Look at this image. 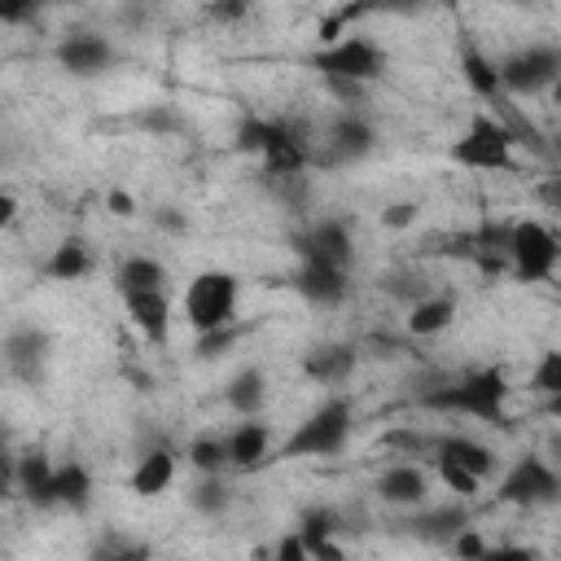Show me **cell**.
<instances>
[{
  "label": "cell",
  "instance_id": "bcb514c9",
  "mask_svg": "<svg viewBox=\"0 0 561 561\" xmlns=\"http://www.w3.org/2000/svg\"><path fill=\"white\" fill-rule=\"evenodd\" d=\"M508 4H535V0H508Z\"/></svg>",
  "mask_w": 561,
  "mask_h": 561
},
{
  "label": "cell",
  "instance_id": "9c48e42d",
  "mask_svg": "<svg viewBox=\"0 0 561 561\" xmlns=\"http://www.w3.org/2000/svg\"><path fill=\"white\" fill-rule=\"evenodd\" d=\"M500 75H504V92L508 96L548 92L557 83V75H561V48L557 44H522V48L500 57Z\"/></svg>",
  "mask_w": 561,
  "mask_h": 561
},
{
  "label": "cell",
  "instance_id": "52a82bcc",
  "mask_svg": "<svg viewBox=\"0 0 561 561\" xmlns=\"http://www.w3.org/2000/svg\"><path fill=\"white\" fill-rule=\"evenodd\" d=\"M504 263H508L513 280L543 285L561 267V237L543 219H513L504 228Z\"/></svg>",
  "mask_w": 561,
  "mask_h": 561
},
{
  "label": "cell",
  "instance_id": "484cf974",
  "mask_svg": "<svg viewBox=\"0 0 561 561\" xmlns=\"http://www.w3.org/2000/svg\"><path fill=\"white\" fill-rule=\"evenodd\" d=\"M92 267H96V259H92V245H88L83 237H61V241L53 245V254L44 259V276H48V280H61V285L83 280Z\"/></svg>",
  "mask_w": 561,
  "mask_h": 561
},
{
  "label": "cell",
  "instance_id": "4dcf8cb0",
  "mask_svg": "<svg viewBox=\"0 0 561 561\" xmlns=\"http://www.w3.org/2000/svg\"><path fill=\"white\" fill-rule=\"evenodd\" d=\"M53 469H57V460H48L44 451H26V456H18V460L9 465V486H13L18 495L35 500V495L44 491V482L53 478Z\"/></svg>",
  "mask_w": 561,
  "mask_h": 561
},
{
  "label": "cell",
  "instance_id": "7402d4cb",
  "mask_svg": "<svg viewBox=\"0 0 561 561\" xmlns=\"http://www.w3.org/2000/svg\"><path fill=\"white\" fill-rule=\"evenodd\" d=\"M456 311L460 302L451 294H438V289H421L412 302H408V316H403V329L408 337H443L451 324H456Z\"/></svg>",
  "mask_w": 561,
  "mask_h": 561
},
{
  "label": "cell",
  "instance_id": "e575fe53",
  "mask_svg": "<svg viewBox=\"0 0 561 561\" xmlns=\"http://www.w3.org/2000/svg\"><path fill=\"white\" fill-rule=\"evenodd\" d=\"M447 552H451V557H491V543H486V539H482V530L469 522V526L447 543Z\"/></svg>",
  "mask_w": 561,
  "mask_h": 561
},
{
  "label": "cell",
  "instance_id": "5bb4252c",
  "mask_svg": "<svg viewBox=\"0 0 561 561\" xmlns=\"http://www.w3.org/2000/svg\"><path fill=\"white\" fill-rule=\"evenodd\" d=\"M294 245H298V259H316V263H333V267L355 263V228L337 215H324V219L307 224Z\"/></svg>",
  "mask_w": 561,
  "mask_h": 561
},
{
  "label": "cell",
  "instance_id": "1f68e13d",
  "mask_svg": "<svg viewBox=\"0 0 561 561\" xmlns=\"http://www.w3.org/2000/svg\"><path fill=\"white\" fill-rule=\"evenodd\" d=\"M430 469H434V478H438L451 495H460V500H478V495H482V486H486V478H478V473H469L465 465L443 460V456H434V460H430Z\"/></svg>",
  "mask_w": 561,
  "mask_h": 561
},
{
  "label": "cell",
  "instance_id": "ee69618b",
  "mask_svg": "<svg viewBox=\"0 0 561 561\" xmlns=\"http://www.w3.org/2000/svg\"><path fill=\"white\" fill-rule=\"evenodd\" d=\"M552 153H557V158H561V131H557V136H552Z\"/></svg>",
  "mask_w": 561,
  "mask_h": 561
},
{
  "label": "cell",
  "instance_id": "603a6c76",
  "mask_svg": "<svg viewBox=\"0 0 561 561\" xmlns=\"http://www.w3.org/2000/svg\"><path fill=\"white\" fill-rule=\"evenodd\" d=\"M456 66H460L465 88H469L478 101H500V96H508V92H504V75H500V57H491V53L478 48L473 39H465V44L456 48Z\"/></svg>",
  "mask_w": 561,
  "mask_h": 561
},
{
  "label": "cell",
  "instance_id": "3957f363",
  "mask_svg": "<svg viewBox=\"0 0 561 561\" xmlns=\"http://www.w3.org/2000/svg\"><path fill=\"white\" fill-rule=\"evenodd\" d=\"M508 377L500 368H473V373H460L456 381L430 390L421 403L430 412H443V416H465V421H482V425H500L504 421V408H508Z\"/></svg>",
  "mask_w": 561,
  "mask_h": 561
},
{
  "label": "cell",
  "instance_id": "7a4b0ae2",
  "mask_svg": "<svg viewBox=\"0 0 561 561\" xmlns=\"http://www.w3.org/2000/svg\"><path fill=\"white\" fill-rule=\"evenodd\" d=\"M355 430V408L346 394L329 390L311 412H302V421H294V430L276 443V460H324L337 456L351 443Z\"/></svg>",
  "mask_w": 561,
  "mask_h": 561
},
{
  "label": "cell",
  "instance_id": "7c38bea8",
  "mask_svg": "<svg viewBox=\"0 0 561 561\" xmlns=\"http://www.w3.org/2000/svg\"><path fill=\"white\" fill-rule=\"evenodd\" d=\"M123 311H127V324L149 342V346H167L171 342V324H175V302H171V289L158 285V289H123Z\"/></svg>",
  "mask_w": 561,
  "mask_h": 561
},
{
  "label": "cell",
  "instance_id": "d4e9b609",
  "mask_svg": "<svg viewBox=\"0 0 561 561\" xmlns=\"http://www.w3.org/2000/svg\"><path fill=\"white\" fill-rule=\"evenodd\" d=\"M267 394H272V390H267V373L254 368V364L237 368V373L228 377V386H224V403H228L237 416H263Z\"/></svg>",
  "mask_w": 561,
  "mask_h": 561
},
{
  "label": "cell",
  "instance_id": "83f0119b",
  "mask_svg": "<svg viewBox=\"0 0 561 561\" xmlns=\"http://www.w3.org/2000/svg\"><path fill=\"white\" fill-rule=\"evenodd\" d=\"M158 285H167V267H162V259H153V254H123L118 263H114V289L123 294V289H158Z\"/></svg>",
  "mask_w": 561,
  "mask_h": 561
},
{
  "label": "cell",
  "instance_id": "ab89813d",
  "mask_svg": "<svg viewBox=\"0 0 561 561\" xmlns=\"http://www.w3.org/2000/svg\"><path fill=\"white\" fill-rule=\"evenodd\" d=\"M543 456H548L552 465H561V421L548 430V438H543Z\"/></svg>",
  "mask_w": 561,
  "mask_h": 561
},
{
  "label": "cell",
  "instance_id": "cb8c5ba5",
  "mask_svg": "<svg viewBox=\"0 0 561 561\" xmlns=\"http://www.w3.org/2000/svg\"><path fill=\"white\" fill-rule=\"evenodd\" d=\"M434 456L456 460V465H465V469L478 473V478H495V473H500V456L491 451V443H482L478 434H465V430H438ZM434 456H430V460H434Z\"/></svg>",
  "mask_w": 561,
  "mask_h": 561
},
{
  "label": "cell",
  "instance_id": "f35d334b",
  "mask_svg": "<svg viewBox=\"0 0 561 561\" xmlns=\"http://www.w3.org/2000/svg\"><path fill=\"white\" fill-rule=\"evenodd\" d=\"M105 206H110V215H118V219H131L140 206H136V197L131 193H123V188H110L105 193Z\"/></svg>",
  "mask_w": 561,
  "mask_h": 561
},
{
  "label": "cell",
  "instance_id": "d590c367",
  "mask_svg": "<svg viewBox=\"0 0 561 561\" xmlns=\"http://www.w3.org/2000/svg\"><path fill=\"white\" fill-rule=\"evenodd\" d=\"M44 4H53V0H0V18H4L9 26H22V22H31Z\"/></svg>",
  "mask_w": 561,
  "mask_h": 561
},
{
  "label": "cell",
  "instance_id": "d6a6232c",
  "mask_svg": "<svg viewBox=\"0 0 561 561\" xmlns=\"http://www.w3.org/2000/svg\"><path fill=\"white\" fill-rule=\"evenodd\" d=\"M526 390L539 394V399H548V394L561 390V346L539 351V359H535V368H530V377H526Z\"/></svg>",
  "mask_w": 561,
  "mask_h": 561
},
{
  "label": "cell",
  "instance_id": "4316f807",
  "mask_svg": "<svg viewBox=\"0 0 561 561\" xmlns=\"http://www.w3.org/2000/svg\"><path fill=\"white\" fill-rule=\"evenodd\" d=\"M337 530H342V517L333 508H307L298 517V535L307 539L311 557H329V561H342L346 548L337 543Z\"/></svg>",
  "mask_w": 561,
  "mask_h": 561
},
{
  "label": "cell",
  "instance_id": "9a60e30c",
  "mask_svg": "<svg viewBox=\"0 0 561 561\" xmlns=\"http://www.w3.org/2000/svg\"><path fill=\"white\" fill-rule=\"evenodd\" d=\"M92 473L83 460H57L53 478L44 482V491L31 500L35 508H48V513H83L92 504Z\"/></svg>",
  "mask_w": 561,
  "mask_h": 561
},
{
  "label": "cell",
  "instance_id": "d6986e66",
  "mask_svg": "<svg viewBox=\"0 0 561 561\" xmlns=\"http://www.w3.org/2000/svg\"><path fill=\"white\" fill-rule=\"evenodd\" d=\"M228 460L241 473H254L263 465L276 460V434L263 416H237V425L228 430Z\"/></svg>",
  "mask_w": 561,
  "mask_h": 561
},
{
  "label": "cell",
  "instance_id": "74e56055",
  "mask_svg": "<svg viewBox=\"0 0 561 561\" xmlns=\"http://www.w3.org/2000/svg\"><path fill=\"white\" fill-rule=\"evenodd\" d=\"M412 219H416V206L412 202H390L381 210V228H408Z\"/></svg>",
  "mask_w": 561,
  "mask_h": 561
},
{
  "label": "cell",
  "instance_id": "ba28073f",
  "mask_svg": "<svg viewBox=\"0 0 561 561\" xmlns=\"http://www.w3.org/2000/svg\"><path fill=\"white\" fill-rule=\"evenodd\" d=\"M495 500L513 508H548L561 500V465H552L543 451L517 456L508 469L495 473Z\"/></svg>",
  "mask_w": 561,
  "mask_h": 561
},
{
  "label": "cell",
  "instance_id": "8992f818",
  "mask_svg": "<svg viewBox=\"0 0 561 561\" xmlns=\"http://www.w3.org/2000/svg\"><path fill=\"white\" fill-rule=\"evenodd\" d=\"M451 162L460 171H478V175H495V171H508L513 158H517V131L491 114V110H478L469 114V123L460 127V136L451 140Z\"/></svg>",
  "mask_w": 561,
  "mask_h": 561
},
{
  "label": "cell",
  "instance_id": "836d02e7",
  "mask_svg": "<svg viewBox=\"0 0 561 561\" xmlns=\"http://www.w3.org/2000/svg\"><path fill=\"white\" fill-rule=\"evenodd\" d=\"M206 22H215V26H237V22H245L250 13H254V0H206Z\"/></svg>",
  "mask_w": 561,
  "mask_h": 561
},
{
  "label": "cell",
  "instance_id": "44dd1931",
  "mask_svg": "<svg viewBox=\"0 0 561 561\" xmlns=\"http://www.w3.org/2000/svg\"><path fill=\"white\" fill-rule=\"evenodd\" d=\"M4 368H9V377L35 386L44 377V368H48V333L35 329V324L9 329V337H4Z\"/></svg>",
  "mask_w": 561,
  "mask_h": 561
},
{
  "label": "cell",
  "instance_id": "277c9868",
  "mask_svg": "<svg viewBox=\"0 0 561 561\" xmlns=\"http://www.w3.org/2000/svg\"><path fill=\"white\" fill-rule=\"evenodd\" d=\"M311 66H316L337 92H359V88H368V83H377V79L386 75L390 53H386L373 35L346 31V35H337V39L320 44V48L311 53Z\"/></svg>",
  "mask_w": 561,
  "mask_h": 561
},
{
  "label": "cell",
  "instance_id": "7bdbcfd3",
  "mask_svg": "<svg viewBox=\"0 0 561 561\" xmlns=\"http://www.w3.org/2000/svg\"><path fill=\"white\" fill-rule=\"evenodd\" d=\"M548 101H552V110H557V114H561V75H557V83H552V88H548Z\"/></svg>",
  "mask_w": 561,
  "mask_h": 561
},
{
  "label": "cell",
  "instance_id": "f6af8a7d",
  "mask_svg": "<svg viewBox=\"0 0 561 561\" xmlns=\"http://www.w3.org/2000/svg\"><path fill=\"white\" fill-rule=\"evenodd\" d=\"M53 4H83V0H53Z\"/></svg>",
  "mask_w": 561,
  "mask_h": 561
},
{
  "label": "cell",
  "instance_id": "8d00e7d4",
  "mask_svg": "<svg viewBox=\"0 0 561 561\" xmlns=\"http://www.w3.org/2000/svg\"><path fill=\"white\" fill-rule=\"evenodd\" d=\"M276 557H280V561H311V548H307V539L298 535V526H294L285 539H276Z\"/></svg>",
  "mask_w": 561,
  "mask_h": 561
},
{
  "label": "cell",
  "instance_id": "e0dca14e",
  "mask_svg": "<svg viewBox=\"0 0 561 561\" xmlns=\"http://www.w3.org/2000/svg\"><path fill=\"white\" fill-rule=\"evenodd\" d=\"M294 289L307 307H342L346 294H351V267H333V263H316V259H298V272H294Z\"/></svg>",
  "mask_w": 561,
  "mask_h": 561
},
{
  "label": "cell",
  "instance_id": "f1b7e54d",
  "mask_svg": "<svg viewBox=\"0 0 561 561\" xmlns=\"http://www.w3.org/2000/svg\"><path fill=\"white\" fill-rule=\"evenodd\" d=\"M184 460L193 465V473H224L232 460H228V430H202L188 438L184 447Z\"/></svg>",
  "mask_w": 561,
  "mask_h": 561
},
{
  "label": "cell",
  "instance_id": "2e32d148",
  "mask_svg": "<svg viewBox=\"0 0 561 561\" xmlns=\"http://www.w3.org/2000/svg\"><path fill=\"white\" fill-rule=\"evenodd\" d=\"M473 517H469V508H465V500L460 495H451L447 504H421V508H412V513H403V526H408V535L412 539H421V543H434V548H447L465 526H469Z\"/></svg>",
  "mask_w": 561,
  "mask_h": 561
},
{
  "label": "cell",
  "instance_id": "ffe728a7",
  "mask_svg": "<svg viewBox=\"0 0 561 561\" xmlns=\"http://www.w3.org/2000/svg\"><path fill=\"white\" fill-rule=\"evenodd\" d=\"M359 368V351L351 342H316L302 351V377L324 386V390H342Z\"/></svg>",
  "mask_w": 561,
  "mask_h": 561
},
{
  "label": "cell",
  "instance_id": "4fadbf2b",
  "mask_svg": "<svg viewBox=\"0 0 561 561\" xmlns=\"http://www.w3.org/2000/svg\"><path fill=\"white\" fill-rule=\"evenodd\" d=\"M114 39L110 35H101V31H70V35H61L57 39V48H53V61L70 75V79H96V75H105L110 66H114Z\"/></svg>",
  "mask_w": 561,
  "mask_h": 561
},
{
  "label": "cell",
  "instance_id": "30bf717a",
  "mask_svg": "<svg viewBox=\"0 0 561 561\" xmlns=\"http://www.w3.org/2000/svg\"><path fill=\"white\" fill-rule=\"evenodd\" d=\"M373 149H377V127L359 110H346L324 127V140L316 149V167H355Z\"/></svg>",
  "mask_w": 561,
  "mask_h": 561
},
{
  "label": "cell",
  "instance_id": "ac0fdd59",
  "mask_svg": "<svg viewBox=\"0 0 561 561\" xmlns=\"http://www.w3.org/2000/svg\"><path fill=\"white\" fill-rule=\"evenodd\" d=\"M180 460H184V451H175V447H167V443L140 451L136 465H131V473H127V491H131L136 500H158V495H167V491L175 486V478H180Z\"/></svg>",
  "mask_w": 561,
  "mask_h": 561
},
{
  "label": "cell",
  "instance_id": "f546056e",
  "mask_svg": "<svg viewBox=\"0 0 561 561\" xmlns=\"http://www.w3.org/2000/svg\"><path fill=\"white\" fill-rule=\"evenodd\" d=\"M188 508H193L197 517L219 522V517L232 508V486H228L219 473H197V482H193V491H188Z\"/></svg>",
  "mask_w": 561,
  "mask_h": 561
},
{
  "label": "cell",
  "instance_id": "60d3db41",
  "mask_svg": "<svg viewBox=\"0 0 561 561\" xmlns=\"http://www.w3.org/2000/svg\"><path fill=\"white\" fill-rule=\"evenodd\" d=\"M158 224H162L167 232H184V228H188V219H184V215H171V210H162Z\"/></svg>",
  "mask_w": 561,
  "mask_h": 561
},
{
  "label": "cell",
  "instance_id": "6da1fadb",
  "mask_svg": "<svg viewBox=\"0 0 561 561\" xmlns=\"http://www.w3.org/2000/svg\"><path fill=\"white\" fill-rule=\"evenodd\" d=\"M232 145H237L241 153L259 158L263 175H276V180H298L302 171L316 167V145H311L298 127H289V123H280V118H259V114H254V118L237 123Z\"/></svg>",
  "mask_w": 561,
  "mask_h": 561
},
{
  "label": "cell",
  "instance_id": "b9f144b4",
  "mask_svg": "<svg viewBox=\"0 0 561 561\" xmlns=\"http://www.w3.org/2000/svg\"><path fill=\"white\" fill-rule=\"evenodd\" d=\"M543 412H548V416H552V421H561V390H557V394H548V399H543Z\"/></svg>",
  "mask_w": 561,
  "mask_h": 561
},
{
  "label": "cell",
  "instance_id": "8fae6325",
  "mask_svg": "<svg viewBox=\"0 0 561 561\" xmlns=\"http://www.w3.org/2000/svg\"><path fill=\"white\" fill-rule=\"evenodd\" d=\"M430 482H434V469L421 465V460H412V456H403V460H390V465L373 478V491H377V500H381L386 508L412 513V508H421V504L430 500Z\"/></svg>",
  "mask_w": 561,
  "mask_h": 561
},
{
  "label": "cell",
  "instance_id": "5b68a950",
  "mask_svg": "<svg viewBox=\"0 0 561 561\" xmlns=\"http://www.w3.org/2000/svg\"><path fill=\"white\" fill-rule=\"evenodd\" d=\"M237 307H241V276L228 267H202L188 276L184 298H180V316L184 324L197 333H215V329H232L237 324Z\"/></svg>",
  "mask_w": 561,
  "mask_h": 561
}]
</instances>
